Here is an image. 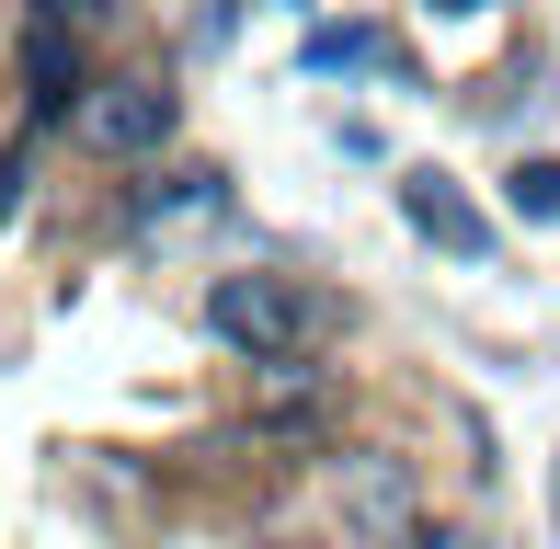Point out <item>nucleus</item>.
I'll use <instances>...</instances> for the list:
<instances>
[{
	"label": "nucleus",
	"mask_w": 560,
	"mask_h": 549,
	"mask_svg": "<svg viewBox=\"0 0 560 549\" xmlns=\"http://www.w3.org/2000/svg\"><path fill=\"white\" fill-rule=\"evenodd\" d=\"M207 332L229 355H252V366H310L320 343H332V297L275 274V264H241V274L207 287Z\"/></svg>",
	"instance_id": "f257e3e1"
},
{
	"label": "nucleus",
	"mask_w": 560,
	"mask_h": 549,
	"mask_svg": "<svg viewBox=\"0 0 560 549\" xmlns=\"http://www.w3.org/2000/svg\"><path fill=\"white\" fill-rule=\"evenodd\" d=\"M172 127H184V92L161 81V69H126V81H92L81 115H69V138L92 149V161H161Z\"/></svg>",
	"instance_id": "f03ea898"
},
{
	"label": "nucleus",
	"mask_w": 560,
	"mask_h": 549,
	"mask_svg": "<svg viewBox=\"0 0 560 549\" xmlns=\"http://www.w3.org/2000/svg\"><path fill=\"white\" fill-rule=\"evenodd\" d=\"M332 515H343V538H366V549H412L423 538L412 458H389V446H343V458H332Z\"/></svg>",
	"instance_id": "7ed1b4c3"
},
{
	"label": "nucleus",
	"mask_w": 560,
	"mask_h": 549,
	"mask_svg": "<svg viewBox=\"0 0 560 549\" xmlns=\"http://www.w3.org/2000/svg\"><path fill=\"white\" fill-rule=\"evenodd\" d=\"M23 92H35V127H58V115H81V12L69 0H35V23H23Z\"/></svg>",
	"instance_id": "20e7f679"
},
{
	"label": "nucleus",
	"mask_w": 560,
	"mask_h": 549,
	"mask_svg": "<svg viewBox=\"0 0 560 549\" xmlns=\"http://www.w3.org/2000/svg\"><path fill=\"white\" fill-rule=\"evenodd\" d=\"M400 218H412L435 253H457V264H480V253H492V218H480L469 195L446 184V172H400Z\"/></svg>",
	"instance_id": "39448f33"
},
{
	"label": "nucleus",
	"mask_w": 560,
	"mask_h": 549,
	"mask_svg": "<svg viewBox=\"0 0 560 549\" xmlns=\"http://www.w3.org/2000/svg\"><path fill=\"white\" fill-rule=\"evenodd\" d=\"M229 195V172H161V184L138 195V230H161V218H207Z\"/></svg>",
	"instance_id": "423d86ee"
},
{
	"label": "nucleus",
	"mask_w": 560,
	"mask_h": 549,
	"mask_svg": "<svg viewBox=\"0 0 560 549\" xmlns=\"http://www.w3.org/2000/svg\"><path fill=\"white\" fill-rule=\"evenodd\" d=\"M310 69H389V35H377V23H320Z\"/></svg>",
	"instance_id": "0eeeda50"
},
{
	"label": "nucleus",
	"mask_w": 560,
	"mask_h": 549,
	"mask_svg": "<svg viewBox=\"0 0 560 549\" xmlns=\"http://www.w3.org/2000/svg\"><path fill=\"white\" fill-rule=\"evenodd\" d=\"M503 207H515L526 230H549V218H560V161H526L515 184H503Z\"/></svg>",
	"instance_id": "6e6552de"
},
{
	"label": "nucleus",
	"mask_w": 560,
	"mask_h": 549,
	"mask_svg": "<svg viewBox=\"0 0 560 549\" xmlns=\"http://www.w3.org/2000/svg\"><path fill=\"white\" fill-rule=\"evenodd\" d=\"M435 23H480V12H503V0H423Z\"/></svg>",
	"instance_id": "1a4fd4ad"
},
{
	"label": "nucleus",
	"mask_w": 560,
	"mask_h": 549,
	"mask_svg": "<svg viewBox=\"0 0 560 549\" xmlns=\"http://www.w3.org/2000/svg\"><path fill=\"white\" fill-rule=\"evenodd\" d=\"M12 207H23V149L0 161V218H12Z\"/></svg>",
	"instance_id": "9d476101"
},
{
	"label": "nucleus",
	"mask_w": 560,
	"mask_h": 549,
	"mask_svg": "<svg viewBox=\"0 0 560 549\" xmlns=\"http://www.w3.org/2000/svg\"><path fill=\"white\" fill-rule=\"evenodd\" d=\"M412 549H492V538H469V527H446V538H435V527H423Z\"/></svg>",
	"instance_id": "9b49d317"
},
{
	"label": "nucleus",
	"mask_w": 560,
	"mask_h": 549,
	"mask_svg": "<svg viewBox=\"0 0 560 549\" xmlns=\"http://www.w3.org/2000/svg\"><path fill=\"white\" fill-rule=\"evenodd\" d=\"M69 12H81V23H104V12H126V0H69Z\"/></svg>",
	"instance_id": "f8f14e48"
}]
</instances>
